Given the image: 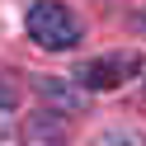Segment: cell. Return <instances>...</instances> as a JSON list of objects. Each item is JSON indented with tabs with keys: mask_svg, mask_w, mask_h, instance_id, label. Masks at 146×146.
I'll return each mask as SVG.
<instances>
[{
	"mask_svg": "<svg viewBox=\"0 0 146 146\" xmlns=\"http://www.w3.org/2000/svg\"><path fill=\"white\" fill-rule=\"evenodd\" d=\"M24 29H29V38L38 42L42 52H66V47L80 42V19L61 5V0H38V5H29Z\"/></svg>",
	"mask_w": 146,
	"mask_h": 146,
	"instance_id": "cell-1",
	"label": "cell"
},
{
	"mask_svg": "<svg viewBox=\"0 0 146 146\" xmlns=\"http://www.w3.org/2000/svg\"><path fill=\"white\" fill-rule=\"evenodd\" d=\"M141 76V57H99V61H85V66L76 71V85L80 90H118L123 80Z\"/></svg>",
	"mask_w": 146,
	"mask_h": 146,
	"instance_id": "cell-2",
	"label": "cell"
},
{
	"mask_svg": "<svg viewBox=\"0 0 146 146\" xmlns=\"http://www.w3.org/2000/svg\"><path fill=\"white\" fill-rule=\"evenodd\" d=\"M33 85H38V94L47 99V104L57 108L61 118H66V113H85V90H80V85H71V80H57V76H38Z\"/></svg>",
	"mask_w": 146,
	"mask_h": 146,
	"instance_id": "cell-3",
	"label": "cell"
},
{
	"mask_svg": "<svg viewBox=\"0 0 146 146\" xmlns=\"http://www.w3.org/2000/svg\"><path fill=\"white\" fill-rule=\"evenodd\" d=\"M66 132V118H57V113H38V123L29 118V137L33 141H52V137H61Z\"/></svg>",
	"mask_w": 146,
	"mask_h": 146,
	"instance_id": "cell-4",
	"label": "cell"
},
{
	"mask_svg": "<svg viewBox=\"0 0 146 146\" xmlns=\"http://www.w3.org/2000/svg\"><path fill=\"white\" fill-rule=\"evenodd\" d=\"M94 146H146V141H141V132H132V127H108Z\"/></svg>",
	"mask_w": 146,
	"mask_h": 146,
	"instance_id": "cell-5",
	"label": "cell"
},
{
	"mask_svg": "<svg viewBox=\"0 0 146 146\" xmlns=\"http://www.w3.org/2000/svg\"><path fill=\"white\" fill-rule=\"evenodd\" d=\"M10 108H14V85H10V80H0V118L10 113Z\"/></svg>",
	"mask_w": 146,
	"mask_h": 146,
	"instance_id": "cell-6",
	"label": "cell"
}]
</instances>
